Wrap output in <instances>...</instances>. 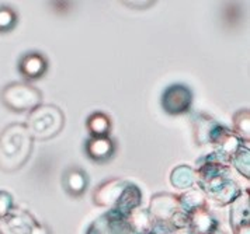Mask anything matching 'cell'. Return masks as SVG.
<instances>
[{"label": "cell", "instance_id": "cell-15", "mask_svg": "<svg viewBox=\"0 0 250 234\" xmlns=\"http://www.w3.org/2000/svg\"><path fill=\"white\" fill-rule=\"evenodd\" d=\"M62 184L69 196L80 198L89 187V176L79 166H72L65 171Z\"/></svg>", "mask_w": 250, "mask_h": 234}, {"label": "cell", "instance_id": "cell-5", "mask_svg": "<svg viewBox=\"0 0 250 234\" xmlns=\"http://www.w3.org/2000/svg\"><path fill=\"white\" fill-rule=\"evenodd\" d=\"M1 102L4 107L14 112L33 111L41 105L42 93L25 81H13L7 84L0 93Z\"/></svg>", "mask_w": 250, "mask_h": 234}, {"label": "cell", "instance_id": "cell-7", "mask_svg": "<svg viewBox=\"0 0 250 234\" xmlns=\"http://www.w3.org/2000/svg\"><path fill=\"white\" fill-rule=\"evenodd\" d=\"M44 229L31 213L20 208H13L0 219V234H42Z\"/></svg>", "mask_w": 250, "mask_h": 234}, {"label": "cell", "instance_id": "cell-6", "mask_svg": "<svg viewBox=\"0 0 250 234\" xmlns=\"http://www.w3.org/2000/svg\"><path fill=\"white\" fill-rule=\"evenodd\" d=\"M148 211L155 220L156 234H171L170 224L173 219L180 212H184L180 208L177 195L170 192L155 194L150 199Z\"/></svg>", "mask_w": 250, "mask_h": 234}, {"label": "cell", "instance_id": "cell-12", "mask_svg": "<svg viewBox=\"0 0 250 234\" xmlns=\"http://www.w3.org/2000/svg\"><path fill=\"white\" fill-rule=\"evenodd\" d=\"M245 143H249V142L242 140L235 132H232V131L228 129V128H224V129L221 131V134L216 136L214 143H212V146H214L215 149H214V152H212L211 155L215 157L218 161L230 166L232 157L235 156V153H236L239 149L245 145Z\"/></svg>", "mask_w": 250, "mask_h": 234}, {"label": "cell", "instance_id": "cell-22", "mask_svg": "<svg viewBox=\"0 0 250 234\" xmlns=\"http://www.w3.org/2000/svg\"><path fill=\"white\" fill-rule=\"evenodd\" d=\"M230 167H233L240 176L248 179L250 177V150L249 143H245L235 153L230 160Z\"/></svg>", "mask_w": 250, "mask_h": 234}, {"label": "cell", "instance_id": "cell-19", "mask_svg": "<svg viewBox=\"0 0 250 234\" xmlns=\"http://www.w3.org/2000/svg\"><path fill=\"white\" fill-rule=\"evenodd\" d=\"M86 128L91 137H104V136H110L113 123H111V118L107 114L97 111L89 115L86 121Z\"/></svg>", "mask_w": 250, "mask_h": 234}, {"label": "cell", "instance_id": "cell-16", "mask_svg": "<svg viewBox=\"0 0 250 234\" xmlns=\"http://www.w3.org/2000/svg\"><path fill=\"white\" fill-rule=\"evenodd\" d=\"M19 70L25 78H40L48 70V60L41 52H27L19 62Z\"/></svg>", "mask_w": 250, "mask_h": 234}, {"label": "cell", "instance_id": "cell-18", "mask_svg": "<svg viewBox=\"0 0 250 234\" xmlns=\"http://www.w3.org/2000/svg\"><path fill=\"white\" fill-rule=\"evenodd\" d=\"M170 182L171 185L177 190L187 191L190 188H194L198 184L197 171H195V168L190 167V166L180 164L171 170Z\"/></svg>", "mask_w": 250, "mask_h": 234}, {"label": "cell", "instance_id": "cell-1", "mask_svg": "<svg viewBox=\"0 0 250 234\" xmlns=\"http://www.w3.org/2000/svg\"><path fill=\"white\" fill-rule=\"evenodd\" d=\"M195 168L198 184L197 187L218 206L230 205L236 198L242 195L243 190L232 178V167L218 161L211 153L197 161Z\"/></svg>", "mask_w": 250, "mask_h": 234}, {"label": "cell", "instance_id": "cell-4", "mask_svg": "<svg viewBox=\"0 0 250 234\" xmlns=\"http://www.w3.org/2000/svg\"><path fill=\"white\" fill-rule=\"evenodd\" d=\"M35 140H49L55 137L65 125V115L57 105L41 104L28 114L24 123Z\"/></svg>", "mask_w": 250, "mask_h": 234}, {"label": "cell", "instance_id": "cell-14", "mask_svg": "<svg viewBox=\"0 0 250 234\" xmlns=\"http://www.w3.org/2000/svg\"><path fill=\"white\" fill-rule=\"evenodd\" d=\"M84 152L91 161L104 164L108 160H111L115 155V143L110 136H104V137L90 136L84 145Z\"/></svg>", "mask_w": 250, "mask_h": 234}, {"label": "cell", "instance_id": "cell-9", "mask_svg": "<svg viewBox=\"0 0 250 234\" xmlns=\"http://www.w3.org/2000/svg\"><path fill=\"white\" fill-rule=\"evenodd\" d=\"M86 234H132L128 219L117 211H107L87 227Z\"/></svg>", "mask_w": 250, "mask_h": 234}, {"label": "cell", "instance_id": "cell-24", "mask_svg": "<svg viewBox=\"0 0 250 234\" xmlns=\"http://www.w3.org/2000/svg\"><path fill=\"white\" fill-rule=\"evenodd\" d=\"M14 208L13 196L7 191H0V219L4 217Z\"/></svg>", "mask_w": 250, "mask_h": 234}, {"label": "cell", "instance_id": "cell-20", "mask_svg": "<svg viewBox=\"0 0 250 234\" xmlns=\"http://www.w3.org/2000/svg\"><path fill=\"white\" fill-rule=\"evenodd\" d=\"M177 198H179L180 208L187 214L195 211V209H200V208L207 206V196H205L204 192L200 190L198 187H194V188L184 191L183 194L177 195Z\"/></svg>", "mask_w": 250, "mask_h": 234}, {"label": "cell", "instance_id": "cell-8", "mask_svg": "<svg viewBox=\"0 0 250 234\" xmlns=\"http://www.w3.org/2000/svg\"><path fill=\"white\" fill-rule=\"evenodd\" d=\"M193 93L184 84H171L162 94V107L170 115H182L191 110Z\"/></svg>", "mask_w": 250, "mask_h": 234}, {"label": "cell", "instance_id": "cell-17", "mask_svg": "<svg viewBox=\"0 0 250 234\" xmlns=\"http://www.w3.org/2000/svg\"><path fill=\"white\" fill-rule=\"evenodd\" d=\"M128 224L132 234H153L155 233V220L148 209L137 208L128 214Z\"/></svg>", "mask_w": 250, "mask_h": 234}, {"label": "cell", "instance_id": "cell-11", "mask_svg": "<svg viewBox=\"0 0 250 234\" xmlns=\"http://www.w3.org/2000/svg\"><path fill=\"white\" fill-rule=\"evenodd\" d=\"M188 234H228L208 206L188 213Z\"/></svg>", "mask_w": 250, "mask_h": 234}, {"label": "cell", "instance_id": "cell-23", "mask_svg": "<svg viewBox=\"0 0 250 234\" xmlns=\"http://www.w3.org/2000/svg\"><path fill=\"white\" fill-rule=\"evenodd\" d=\"M17 24V14L10 7H0V33H7Z\"/></svg>", "mask_w": 250, "mask_h": 234}, {"label": "cell", "instance_id": "cell-2", "mask_svg": "<svg viewBox=\"0 0 250 234\" xmlns=\"http://www.w3.org/2000/svg\"><path fill=\"white\" fill-rule=\"evenodd\" d=\"M93 202L100 208L113 209L128 217L129 213L141 206L142 191L126 179H105L93 192Z\"/></svg>", "mask_w": 250, "mask_h": 234}, {"label": "cell", "instance_id": "cell-3", "mask_svg": "<svg viewBox=\"0 0 250 234\" xmlns=\"http://www.w3.org/2000/svg\"><path fill=\"white\" fill-rule=\"evenodd\" d=\"M30 132L24 123H12L0 134V170L13 173L23 167L33 152Z\"/></svg>", "mask_w": 250, "mask_h": 234}, {"label": "cell", "instance_id": "cell-13", "mask_svg": "<svg viewBox=\"0 0 250 234\" xmlns=\"http://www.w3.org/2000/svg\"><path fill=\"white\" fill-rule=\"evenodd\" d=\"M230 226L233 234H250V203L249 192L242 195L230 203Z\"/></svg>", "mask_w": 250, "mask_h": 234}, {"label": "cell", "instance_id": "cell-10", "mask_svg": "<svg viewBox=\"0 0 250 234\" xmlns=\"http://www.w3.org/2000/svg\"><path fill=\"white\" fill-rule=\"evenodd\" d=\"M193 135L195 143L200 146L212 145L216 136L225 128L224 125L218 123L209 115L203 112H194L191 115Z\"/></svg>", "mask_w": 250, "mask_h": 234}, {"label": "cell", "instance_id": "cell-21", "mask_svg": "<svg viewBox=\"0 0 250 234\" xmlns=\"http://www.w3.org/2000/svg\"><path fill=\"white\" fill-rule=\"evenodd\" d=\"M233 122V132L245 142L250 140V112L248 108L239 110L232 117Z\"/></svg>", "mask_w": 250, "mask_h": 234}]
</instances>
